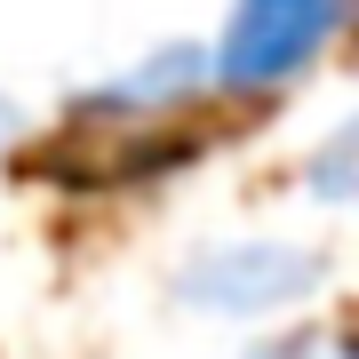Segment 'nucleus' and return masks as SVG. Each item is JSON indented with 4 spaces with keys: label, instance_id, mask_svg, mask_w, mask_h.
I'll list each match as a JSON object with an SVG mask.
<instances>
[{
    "label": "nucleus",
    "instance_id": "nucleus-1",
    "mask_svg": "<svg viewBox=\"0 0 359 359\" xmlns=\"http://www.w3.org/2000/svg\"><path fill=\"white\" fill-rule=\"evenodd\" d=\"M359 0H231L224 40L208 48V80L231 96L287 88L295 72H311L327 56V40L351 25Z\"/></svg>",
    "mask_w": 359,
    "mask_h": 359
},
{
    "label": "nucleus",
    "instance_id": "nucleus-5",
    "mask_svg": "<svg viewBox=\"0 0 359 359\" xmlns=\"http://www.w3.org/2000/svg\"><path fill=\"white\" fill-rule=\"evenodd\" d=\"M248 359H344V344L320 327H295V335H271V344H256Z\"/></svg>",
    "mask_w": 359,
    "mask_h": 359
},
{
    "label": "nucleus",
    "instance_id": "nucleus-2",
    "mask_svg": "<svg viewBox=\"0 0 359 359\" xmlns=\"http://www.w3.org/2000/svg\"><path fill=\"white\" fill-rule=\"evenodd\" d=\"M327 280L320 248H295V240H224L208 248L200 264H184L176 295L208 320H271V311L304 304L311 287Z\"/></svg>",
    "mask_w": 359,
    "mask_h": 359
},
{
    "label": "nucleus",
    "instance_id": "nucleus-4",
    "mask_svg": "<svg viewBox=\"0 0 359 359\" xmlns=\"http://www.w3.org/2000/svg\"><path fill=\"white\" fill-rule=\"evenodd\" d=\"M304 192H311V200H327V208H351V216H359V112H351L344 128H335L320 152L304 160Z\"/></svg>",
    "mask_w": 359,
    "mask_h": 359
},
{
    "label": "nucleus",
    "instance_id": "nucleus-6",
    "mask_svg": "<svg viewBox=\"0 0 359 359\" xmlns=\"http://www.w3.org/2000/svg\"><path fill=\"white\" fill-rule=\"evenodd\" d=\"M8 144H16V104L0 96V152H8Z\"/></svg>",
    "mask_w": 359,
    "mask_h": 359
},
{
    "label": "nucleus",
    "instance_id": "nucleus-3",
    "mask_svg": "<svg viewBox=\"0 0 359 359\" xmlns=\"http://www.w3.org/2000/svg\"><path fill=\"white\" fill-rule=\"evenodd\" d=\"M208 80V48H192V40H168V48H152L144 65H128L112 80V88H96L80 112H104V120H144V112H184V96H192Z\"/></svg>",
    "mask_w": 359,
    "mask_h": 359
}]
</instances>
